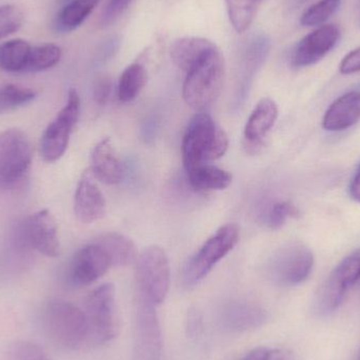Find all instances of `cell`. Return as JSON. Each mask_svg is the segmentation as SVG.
I'll list each match as a JSON object with an SVG mask.
<instances>
[{
	"instance_id": "6da1fadb",
	"label": "cell",
	"mask_w": 360,
	"mask_h": 360,
	"mask_svg": "<svg viewBox=\"0 0 360 360\" xmlns=\"http://www.w3.org/2000/svg\"><path fill=\"white\" fill-rule=\"evenodd\" d=\"M229 139L221 127L207 113L193 116L181 143L184 168L219 160L226 154Z\"/></svg>"
},
{
	"instance_id": "7a4b0ae2",
	"label": "cell",
	"mask_w": 360,
	"mask_h": 360,
	"mask_svg": "<svg viewBox=\"0 0 360 360\" xmlns=\"http://www.w3.org/2000/svg\"><path fill=\"white\" fill-rule=\"evenodd\" d=\"M42 323L49 338L65 350H78L89 338L86 314L67 300H51L44 308Z\"/></svg>"
},
{
	"instance_id": "3957f363",
	"label": "cell",
	"mask_w": 360,
	"mask_h": 360,
	"mask_svg": "<svg viewBox=\"0 0 360 360\" xmlns=\"http://www.w3.org/2000/svg\"><path fill=\"white\" fill-rule=\"evenodd\" d=\"M226 65L219 49L216 48L186 73L182 96L195 110L207 109L219 97L224 86Z\"/></svg>"
},
{
	"instance_id": "277c9868",
	"label": "cell",
	"mask_w": 360,
	"mask_h": 360,
	"mask_svg": "<svg viewBox=\"0 0 360 360\" xmlns=\"http://www.w3.org/2000/svg\"><path fill=\"white\" fill-rule=\"evenodd\" d=\"M135 277L139 300L154 306L165 302L170 289L171 270L162 247L152 245L137 257Z\"/></svg>"
},
{
	"instance_id": "5b68a950",
	"label": "cell",
	"mask_w": 360,
	"mask_h": 360,
	"mask_svg": "<svg viewBox=\"0 0 360 360\" xmlns=\"http://www.w3.org/2000/svg\"><path fill=\"white\" fill-rule=\"evenodd\" d=\"M29 137L18 129L0 133V192L13 190L27 179L32 165Z\"/></svg>"
},
{
	"instance_id": "8992f818",
	"label": "cell",
	"mask_w": 360,
	"mask_h": 360,
	"mask_svg": "<svg viewBox=\"0 0 360 360\" xmlns=\"http://www.w3.org/2000/svg\"><path fill=\"white\" fill-rule=\"evenodd\" d=\"M312 251L302 243H289L273 253L266 264V275L281 287H293L306 281L314 268Z\"/></svg>"
},
{
	"instance_id": "52a82bcc",
	"label": "cell",
	"mask_w": 360,
	"mask_h": 360,
	"mask_svg": "<svg viewBox=\"0 0 360 360\" xmlns=\"http://www.w3.org/2000/svg\"><path fill=\"white\" fill-rule=\"evenodd\" d=\"M84 312L88 321L89 338L93 342L107 344L117 336L120 323L113 283H103L93 290L86 297Z\"/></svg>"
},
{
	"instance_id": "ba28073f",
	"label": "cell",
	"mask_w": 360,
	"mask_h": 360,
	"mask_svg": "<svg viewBox=\"0 0 360 360\" xmlns=\"http://www.w3.org/2000/svg\"><path fill=\"white\" fill-rule=\"evenodd\" d=\"M238 240L239 226L237 224H224L218 229L184 266L186 285H194L202 281L212 269L236 247Z\"/></svg>"
},
{
	"instance_id": "9c48e42d",
	"label": "cell",
	"mask_w": 360,
	"mask_h": 360,
	"mask_svg": "<svg viewBox=\"0 0 360 360\" xmlns=\"http://www.w3.org/2000/svg\"><path fill=\"white\" fill-rule=\"evenodd\" d=\"M80 98L77 91L71 89L65 107L46 127L40 141V154L46 162L60 160L67 151L73 129L79 118Z\"/></svg>"
},
{
	"instance_id": "30bf717a",
	"label": "cell",
	"mask_w": 360,
	"mask_h": 360,
	"mask_svg": "<svg viewBox=\"0 0 360 360\" xmlns=\"http://www.w3.org/2000/svg\"><path fill=\"white\" fill-rule=\"evenodd\" d=\"M360 279V249L347 256L328 277L317 300V309L323 314L338 310L349 290Z\"/></svg>"
},
{
	"instance_id": "8fae6325",
	"label": "cell",
	"mask_w": 360,
	"mask_h": 360,
	"mask_svg": "<svg viewBox=\"0 0 360 360\" xmlns=\"http://www.w3.org/2000/svg\"><path fill=\"white\" fill-rule=\"evenodd\" d=\"M156 306L139 300L135 313V349L139 360H162V338Z\"/></svg>"
},
{
	"instance_id": "7c38bea8",
	"label": "cell",
	"mask_w": 360,
	"mask_h": 360,
	"mask_svg": "<svg viewBox=\"0 0 360 360\" xmlns=\"http://www.w3.org/2000/svg\"><path fill=\"white\" fill-rule=\"evenodd\" d=\"M21 231L25 243L42 255L57 257L60 253L58 226L48 210H41L29 216Z\"/></svg>"
},
{
	"instance_id": "4fadbf2b",
	"label": "cell",
	"mask_w": 360,
	"mask_h": 360,
	"mask_svg": "<svg viewBox=\"0 0 360 360\" xmlns=\"http://www.w3.org/2000/svg\"><path fill=\"white\" fill-rule=\"evenodd\" d=\"M112 266L111 259L94 241L78 250L69 268V281L75 287H84L98 281Z\"/></svg>"
},
{
	"instance_id": "5bb4252c",
	"label": "cell",
	"mask_w": 360,
	"mask_h": 360,
	"mask_svg": "<svg viewBox=\"0 0 360 360\" xmlns=\"http://www.w3.org/2000/svg\"><path fill=\"white\" fill-rule=\"evenodd\" d=\"M340 39V27L323 25L304 36L294 49L291 63L294 68L315 65L327 56Z\"/></svg>"
},
{
	"instance_id": "9a60e30c",
	"label": "cell",
	"mask_w": 360,
	"mask_h": 360,
	"mask_svg": "<svg viewBox=\"0 0 360 360\" xmlns=\"http://www.w3.org/2000/svg\"><path fill=\"white\" fill-rule=\"evenodd\" d=\"M74 212L82 224H93L105 217L107 202L91 170L86 171L78 182L74 195Z\"/></svg>"
},
{
	"instance_id": "2e32d148",
	"label": "cell",
	"mask_w": 360,
	"mask_h": 360,
	"mask_svg": "<svg viewBox=\"0 0 360 360\" xmlns=\"http://www.w3.org/2000/svg\"><path fill=\"white\" fill-rule=\"evenodd\" d=\"M278 117V108L273 99L262 98L254 108L245 127V147L249 153H257L264 139L274 127Z\"/></svg>"
},
{
	"instance_id": "e0dca14e",
	"label": "cell",
	"mask_w": 360,
	"mask_h": 360,
	"mask_svg": "<svg viewBox=\"0 0 360 360\" xmlns=\"http://www.w3.org/2000/svg\"><path fill=\"white\" fill-rule=\"evenodd\" d=\"M220 323L230 332H245L262 327L266 321L264 309L247 302H233L222 309Z\"/></svg>"
},
{
	"instance_id": "ac0fdd59",
	"label": "cell",
	"mask_w": 360,
	"mask_h": 360,
	"mask_svg": "<svg viewBox=\"0 0 360 360\" xmlns=\"http://www.w3.org/2000/svg\"><path fill=\"white\" fill-rule=\"evenodd\" d=\"M90 170L95 179L103 184H120L124 179V165L112 145L111 139H103L95 146Z\"/></svg>"
},
{
	"instance_id": "d6986e66",
	"label": "cell",
	"mask_w": 360,
	"mask_h": 360,
	"mask_svg": "<svg viewBox=\"0 0 360 360\" xmlns=\"http://www.w3.org/2000/svg\"><path fill=\"white\" fill-rule=\"evenodd\" d=\"M360 120V91H352L336 99L326 112L323 127L329 132H342Z\"/></svg>"
},
{
	"instance_id": "ffe728a7",
	"label": "cell",
	"mask_w": 360,
	"mask_h": 360,
	"mask_svg": "<svg viewBox=\"0 0 360 360\" xmlns=\"http://www.w3.org/2000/svg\"><path fill=\"white\" fill-rule=\"evenodd\" d=\"M216 48V44L207 38L186 36L173 42L170 55L177 68L188 73Z\"/></svg>"
},
{
	"instance_id": "44dd1931",
	"label": "cell",
	"mask_w": 360,
	"mask_h": 360,
	"mask_svg": "<svg viewBox=\"0 0 360 360\" xmlns=\"http://www.w3.org/2000/svg\"><path fill=\"white\" fill-rule=\"evenodd\" d=\"M61 6L53 20V29L57 33L65 34L77 30L101 0H60Z\"/></svg>"
},
{
	"instance_id": "7402d4cb",
	"label": "cell",
	"mask_w": 360,
	"mask_h": 360,
	"mask_svg": "<svg viewBox=\"0 0 360 360\" xmlns=\"http://www.w3.org/2000/svg\"><path fill=\"white\" fill-rule=\"evenodd\" d=\"M186 171L188 184L197 191L224 190L233 181L230 172L210 164L196 165Z\"/></svg>"
},
{
	"instance_id": "603a6c76",
	"label": "cell",
	"mask_w": 360,
	"mask_h": 360,
	"mask_svg": "<svg viewBox=\"0 0 360 360\" xmlns=\"http://www.w3.org/2000/svg\"><path fill=\"white\" fill-rule=\"evenodd\" d=\"M111 259L112 266H127L137 259L134 243L124 235L116 232L105 233L96 239Z\"/></svg>"
},
{
	"instance_id": "cb8c5ba5",
	"label": "cell",
	"mask_w": 360,
	"mask_h": 360,
	"mask_svg": "<svg viewBox=\"0 0 360 360\" xmlns=\"http://www.w3.org/2000/svg\"><path fill=\"white\" fill-rule=\"evenodd\" d=\"M32 46L21 38L0 44V69L10 73H25Z\"/></svg>"
},
{
	"instance_id": "d4e9b609",
	"label": "cell",
	"mask_w": 360,
	"mask_h": 360,
	"mask_svg": "<svg viewBox=\"0 0 360 360\" xmlns=\"http://www.w3.org/2000/svg\"><path fill=\"white\" fill-rule=\"evenodd\" d=\"M148 82V72L139 63L128 65L122 72L117 86V96L122 103L134 101Z\"/></svg>"
},
{
	"instance_id": "484cf974",
	"label": "cell",
	"mask_w": 360,
	"mask_h": 360,
	"mask_svg": "<svg viewBox=\"0 0 360 360\" xmlns=\"http://www.w3.org/2000/svg\"><path fill=\"white\" fill-rule=\"evenodd\" d=\"M231 25L237 33L249 30L257 10V0H224Z\"/></svg>"
},
{
	"instance_id": "4316f807",
	"label": "cell",
	"mask_w": 360,
	"mask_h": 360,
	"mask_svg": "<svg viewBox=\"0 0 360 360\" xmlns=\"http://www.w3.org/2000/svg\"><path fill=\"white\" fill-rule=\"evenodd\" d=\"M63 57V51L54 44H38L32 46L25 73L46 71L58 65Z\"/></svg>"
},
{
	"instance_id": "83f0119b",
	"label": "cell",
	"mask_w": 360,
	"mask_h": 360,
	"mask_svg": "<svg viewBox=\"0 0 360 360\" xmlns=\"http://www.w3.org/2000/svg\"><path fill=\"white\" fill-rule=\"evenodd\" d=\"M35 97V91L25 86L17 84L0 86V114L22 107L31 103Z\"/></svg>"
},
{
	"instance_id": "f1b7e54d",
	"label": "cell",
	"mask_w": 360,
	"mask_h": 360,
	"mask_svg": "<svg viewBox=\"0 0 360 360\" xmlns=\"http://www.w3.org/2000/svg\"><path fill=\"white\" fill-rule=\"evenodd\" d=\"M342 0H321L302 14L300 23L307 27H321L335 14Z\"/></svg>"
},
{
	"instance_id": "f546056e",
	"label": "cell",
	"mask_w": 360,
	"mask_h": 360,
	"mask_svg": "<svg viewBox=\"0 0 360 360\" xmlns=\"http://www.w3.org/2000/svg\"><path fill=\"white\" fill-rule=\"evenodd\" d=\"M25 15L16 4L0 6V40L16 33L22 27Z\"/></svg>"
},
{
	"instance_id": "4dcf8cb0",
	"label": "cell",
	"mask_w": 360,
	"mask_h": 360,
	"mask_svg": "<svg viewBox=\"0 0 360 360\" xmlns=\"http://www.w3.org/2000/svg\"><path fill=\"white\" fill-rule=\"evenodd\" d=\"M8 360H51L46 351L33 342L19 340L10 347Z\"/></svg>"
},
{
	"instance_id": "1f68e13d",
	"label": "cell",
	"mask_w": 360,
	"mask_h": 360,
	"mask_svg": "<svg viewBox=\"0 0 360 360\" xmlns=\"http://www.w3.org/2000/svg\"><path fill=\"white\" fill-rule=\"evenodd\" d=\"M298 215H300V211L293 203L290 201H279L271 207L266 221L271 229H279L290 218L297 217Z\"/></svg>"
},
{
	"instance_id": "d6a6232c",
	"label": "cell",
	"mask_w": 360,
	"mask_h": 360,
	"mask_svg": "<svg viewBox=\"0 0 360 360\" xmlns=\"http://www.w3.org/2000/svg\"><path fill=\"white\" fill-rule=\"evenodd\" d=\"M133 0H109L101 15V25L107 27L115 22L127 10Z\"/></svg>"
},
{
	"instance_id": "836d02e7",
	"label": "cell",
	"mask_w": 360,
	"mask_h": 360,
	"mask_svg": "<svg viewBox=\"0 0 360 360\" xmlns=\"http://www.w3.org/2000/svg\"><path fill=\"white\" fill-rule=\"evenodd\" d=\"M112 88H113V84H112V80L109 76L101 75L97 77L94 86H93V98H94L95 103L101 107L107 105L110 97H111Z\"/></svg>"
},
{
	"instance_id": "e575fe53",
	"label": "cell",
	"mask_w": 360,
	"mask_h": 360,
	"mask_svg": "<svg viewBox=\"0 0 360 360\" xmlns=\"http://www.w3.org/2000/svg\"><path fill=\"white\" fill-rule=\"evenodd\" d=\"M240 360H285L283 351L260 347L245 354Z\"/></svg>"
},
{
	"instance_id": "d590c367",
	"label": "cell",
	"mask_w": 360,
	"mask_h": 360,
	"mask_svg": "<svg viewBox=\"0 0 360 360\" xmlns=\"http://www.w3.org/2000/svg\"><path fill=\"white\" fill-rule=\"evenodd\" d=\"M340 72L344 75H351L360 72V48L351 51L342 58L340 65Z\"/></svg>"
},
{
	"instance_id": "8d00e7d4",
	"label": "cell",
	"mask_w": 360,
	"mask_h": 360,
	"mask_svg": "<svg viewBox=\"0 0 360 360\" xmlns=\"http://www.w3.org/2000/svg\"><path fill=\"white\" fill-rule=\"evenodd\" d=\"M350 195L352 199L360 202V166L355 173L350 184Z\"/></svg>"
},
{
	"instance_id": "74e56055",
	"label": "cell",
	"mask_w": 360,
	"mask_h": 360,
	"mask_svg": "<svg viewBox=\"0 0 360 360\" xmlns=\"http://www.w3.org/2000/svg\"><path fill=\"white\" fill-rule=\"evenodd\" d=\"M200 319L197 317V315H190V319H188V329H190V333L193 335L198 334V329L200 328L199 326Z\"/></svg>"
},
{
	"instance_id": "f35d334b",
	"label": "cell",
	"mask_w": 360,
	"mask_h": 360,
	"mask_svg": "<svg viewBox=\"0 0 360 360\" xmlns=\"http://www.w3.org/2000/svg\"><path fill=\"white\" fill-rule=\"evenodd\" d=\"M300 4H304V2L308 1V0H297Z\"/></svg>"
},
{
	"instance_id": "ab89813d",
	"label": "cell",
	"mask_w": 360,
	"mask_h": 360,
	"mask_svg": "<svg viewBox=\"0 0 360 360\" xmlns=\"http://www.w3.org/2000/svg\"><path fill=\"white\" fill-rule=\"evenodd\" d=\"M355 360H360V352H359V354L357 355L356 359H355Z\"/></svg>"
},
{
	"instance_id": "60d3db41",
	"label": "cell",
	"mask_w": 360,
	"mask_h": 360,
	"mask_svg": "<svg viewBox=\"0 0 360 360\" xmlns=\"http://www.w3.org/2000/svg\"><path fill=\"white\" fill-rule=\"evenodd\" d=\"M359 23H360V11H359Z\"/></svg>"
},
{
	"instance_id": "b9f144b4",
	"label": "cell",
	"mask_w": 360,
	"mask_h": 360,
	"mask_svg": "<svg viewBox=\"0 0 360 360\" xmlns=\"http://www.w3.org/2000/svg\"><path fill=\"white\" fill-rule=\"evenodd\" d=\"M257 1H258V2H259V1H260V0H257Z\"/></svg>"
}]
</instances>
